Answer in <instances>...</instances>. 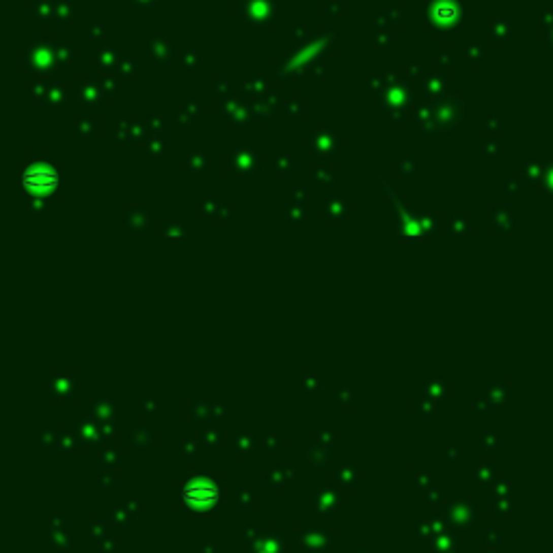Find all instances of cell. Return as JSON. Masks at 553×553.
Instances as JSON below:
<instances>
[{
	"label": "cell",
	"instance_id": "6da1fadb",
	"mask_svg": "<svg viewBox=\"0 0 553 553\" xmlns=\"http://www.w3.org/2000/svg\"><path fill=\"white\" fill-rule=\"evenodd\" d=\"M216 486L214 484H188L184 491V499L188 501V504L192 506H197V504H212V501L216 499Z\"/></svg>",
	"mask_w": 553,
	"mask_h": 553
}]
</instances>
